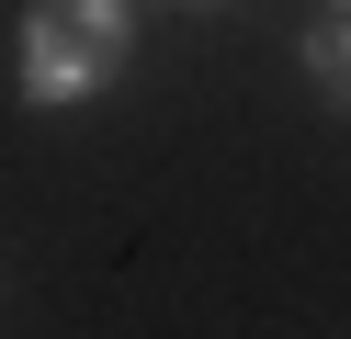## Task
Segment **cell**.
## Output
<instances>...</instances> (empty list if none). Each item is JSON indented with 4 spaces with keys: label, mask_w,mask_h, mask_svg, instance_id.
Returning a JSON list of instances; mask_svg holds the SVG:
<instances>
[{
    "label": "cell",
    "mask_w": 351,
    "mask_h": 339,
    "mask_svg": "<svg viewBox=\"0 0 351 339\" xmlns=\"http://www.w3.org/2000/svg\"><path fill=\"white\" fill-rule=\"evenodd\" d=\"M136 45V0H34L23 23V102H91Z\"/></svg>",
    "instance_id": "1"
},
{
    "label": "cell",
    "mask_w": 351,
    "mask_h": 339,
    "mask_svg": "<svg viewBox=\"0 0 351 339\" xmlns=\"http://www.w3.org/2000/svg\"><path fill=\"white\" fill-rule=\"evenodd\" d=\"M306 79L351 113V23H317V34H306Z\"/></svg>",
    "instance_id": "2"
}]
</instances>
